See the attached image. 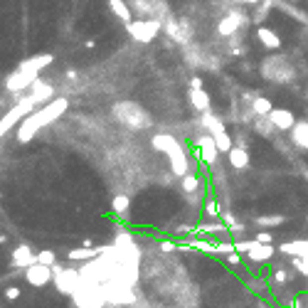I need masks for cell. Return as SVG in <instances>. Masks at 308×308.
I'll list each match as a JSON object with an SVG mask.
<instances>
[{"mask_svg": "<svg viewBox=\"0 0 308 308\" xmlns=\"http://www.w3.org/2000/svg\"><path fill=\"white\" fill-rule=\"evenodd\" d=\"M67 109H69V101H67V99H62V96H55L50 104H45L42 109L32 111L25 121L20 123V128H17V141H20V143L32 141V138L37 136V131H42L45 126L55 123L62 114L67 111Z\"/></svg>", "mask_w": 308, "mask_h": 308, "instance_id": "obj_1", "label": "cell"}, {"mask_svg": "<svg viewBox=\"0 0 308 308\" xmlns=\"http://www.w3.org/2000/svg\"><path fill=\"white\" fill-rule=\"evenodd\" d=\"M111 114H114V119L119 123L128 126V128H136V131L148 128V126L153 123L151 116H148V111H146L143 106H138L136 101H119V104H114Z\"/></svg>", "mask_w": 308, "mask_h": 308, "instance_id": "obj_2", "label": "cell"}, {"mask_svg": "<svg viewBox=\"0 0 308 308\" xmlns=\"http://www.w3.org/2000/svg\"><path fill=\"white\" fill-rule=\"evenodd\" d=\"M72 304L77 308H104L109 304V299L101 284H89L81 279V286L72 294Z\"/></svg>", "mask_w": 308, "mask_h": 308, "instance_id": "obj_3", "label": "cell"}, {"mask_svg": "<svg viewBox=\"0 0 308 308\" xmlns=\"http://www.w3.org/2000/svg\"><path fill=\"white\" fill-rule=\"evenodd\" d=\"M200 121L205 126V131L217 141V146H220L222 153H230V151L234 148V143H232V138H230V133H227V128H225V121H222L220 116H215L212 111H205Z\"/></svg>", "mask_w": 308, "mask_h": 308, "instance_id": "obj_4", "label": "cell"}, {"mask_svg": "<svg viewBox=\"0 0 308 308\" xmlns=\"http://www.w3.org/2000/svg\"><path fill=\"white\" fill-rule=\"evenodd\" d=\"M160 30H163V22L160 20H155V17H143V20H133V22H128L126 25V32L136 40V42H153L158 35H160Z\"/></svg>", "mask_w": 308, "mask_h": 308, "instance_id": "obj_5", "label": "cell"}, {"mask_svg": "<svg viewBox=\"0 0 308 308\" xmlns=\"http://www.w3.org/2000/svg\"><path fill=\"white\" fill-rule=\"evenodd\" d=\"M35 106H37V104L30 99V94H27V96H20V99L15 101V106H12V109L2 116V121H0V133L5 136L12 126L22 123L27 116H30V114H32V111H35Z\"/></svg>", "mask_w": 308, "mask_h": 308, "instance_id": "obj_6", "label": "cell"}, {"mask_svg": "<svg viewBox=\"0 0 308 308\" xmlns=\"http://www.w3.org/2000/svg\"><path fill=\"white\" fill-rule=\"evenodd\" d=\"M104 291H106L109 304H114V306H131V304H136V299H138L133 286H128V284H123V281H116V279L106 281V284H104Z\"/></svg>", "mask_w": 308, "mask_h": 308, "instance_id": "obj_7", "label": "cell"}, {"mask_svg": "<svg viewBox=\"0 0 308 308\" xmlns=\"http://www.w3.org/2000/svg\"><path fill=\"white\" fill-rule=\"evenodd\" d=\"M52 271H55V281H52V284L57 286L60 294L72 296V294L81 286V271H79V269H64L60 264H55Z\"/></svg>", "mask_w": 308, "mask_h": 308, "instance_id": "obj_8", "label": "cell"}, {"mask_svg": "<svg viewBox=\"0 0 308 308\" xmlns=\"http://www.w3.org/2000/svg\"><path fill=\"white\" fill-rule=\"evenodd\" d=\"M40 79V74H32V72H25V69H15L5 77V89L10 94H15V101L22 96V91H30V86Z\"/></svg>", "mask_w": 308, "mask_h": 308, "instance_id": "obj_9", "label": "cell"}, {"mask_svg": "<svg viewBox=\"0 0 308 308\" xmlns=\"http://www.w3.org/2000/svg\"><path fill=\"white\" fill-rule=\"evenodd\" d=\"M25 279H27L30 286H45V284L55 281V271H52V266L37 261V264H32L30 269H25Z\"/></svg>", "mask_w": 308, "mask_h": 308, "instance_id": "obj_10", "label": "cell"}, {"mask_svg": "<svg viewBox=\"0 0 308 308\" xmlns=\"http://www.w3.org/2000/svg\"><path fill=\"white\" fill-rule=\"evenodd\" d=\"M242 25H249V17L246 15H242V12H227L222 20H220V25H217V32L222 35V37H232Z\"/></svg>", "mask_w": 308, "mask_h": 308, "instance_id": "obj_11", "label": "cell"}, {"mask_svg": "<svg viewBox=\"0 0 308 308\" xmlns=\"http://www.w3.org/2000/svg\"><path fill=\"white\" fill-rule=\"evenodd\" d=\"M32 264H37V254L32 251L30 244H20L12 249V254H10V266L12 269H30Z\"/></svg>", "mask_w": 308, "mask_h": 308, "instance_id": "obj_12", "label": "cell"}, {"mask_svg": "<svg viewBox=\"0 0 308 308\" xmlns=\"http://www.w3.org/2000/svg\"><path fill=\"white\" fill-rule=\"evenodd\" d=\"M168 160H170L173 175H178V178H185V175H187V155H185V148L180 143H175V146L168 151Z\"/></svg>", "mask_w": 308, "mask_h": 308, "instance_id": "obj_13", "label": "cell"}, {"mask_svg": "<svg viewBox=\"0 0 308 308\" xmlns=\"http://www.w3.org/2000/svg\"><path fill=\"white\" fill-rule=\"evenodd\" d=\"M30 99L35 101V104H50L52 99H55V86L52 84H47V81H42V79H37L32 86H30Z\"/></svg>", "mask_w": 308, "mask_h": 308, "instance_id": "obj_14", "label": "cell"}, {"mask_svg": "<svg viewBox=\"0 0 308 308\" xmlns=\"http://www.w3.org/2000/svg\"><path fill=\"white\" fill-rule=\"evenodd\" d=\"M197 146H200V158H202L207 165H215L217 153H222V151H220V146H217V141L207 133V136H202V138L197 141Z\"/></svg>", "mask_w": 308, "mask_h": 308, "instance_id": "obj_15", "label": "cell"}, {"mask_svg": "<svg viewBox=\"0 0 308 308\" xmlns=\"http://www.w3.org/2000/svg\"><path fill=\"white\" fill-rule=\"evenodd\" d=\"M269 119L276 126V131H291V128L296 126V116H294L289 109H274V111L269 114Z\"/></svg>", "mask_w": 308, "mask_h": 308, "instance_id": "obj_16", "label": "cell"}, {"mask_svg": "<svg viewBox=\"0 0 308 308\" xmlns=\"http://www.w3.org/2000/svg\"><path fill=\"white\" fill-rule=\"evenodd\" d=\"M55 62V57L52 55H35V57H30V60H22L20 62V67L17 69H25V72H32V74H40L45 67H50Z\"/></svg>", "mask_w": 308, "mask_h": 308, "instance_id": "obj_17", "label": "cell"}, {"mask_svg": "<svg viewBox=\"0 0 308 308\" xmlns=\"http://www.w3.org/2000/svg\"><path fill=\"white\" fill-rule=\"evenodd\" d=\"M227 160H230V165L232 168H237V170H244V168H249V151H246L244 146H234L230 153H227Z\"/></svg>", "mask_w": 308, "mask_h": 308, "instance_id": "obj_18", "label": "cell"}, {"mask_svg": "<svg viewBox=\"0 0 308 308\" xmlns=\"http://www.w3.org/2000/svg\"><path fill=\"white\" fill-rule=\"evenodd\" d=\"M99 254H104V246H81V249H72L67 254V259L69 261H91Z\"/></svg>", "mask_w": 308, "mask_h": 308, "instance_id": "obj_19", "label": "cell"}, {"mask_svg": "<svg viewBox=\"0 0 308 308\" xmlns=\"http://www.w3.org/2000/svg\"><path fill=\"white\" fill-rule=\"evenodd\" d=\"M256 40H259V42H261L266 50H279V47H281V37H279L274 30L264 27V25L256 30Z\"/></svg>", "mask_w": 308, "mask_h": 308, "instance_id": "obj_20", "label": "cell"}, {"mask_svg": "<svg viewBox=\"0 0 308 308\" xmlns=\"http://www.w3.org/2000/svg\"><path fill=\"white\" fill-rule=\"evenodd\" d=\"M187 99H190V104H192L197 111H202V114L210 111V104H212V101H210V94H207L205 89H190V91H187Z\"/></svg>", "mask_w": 308, "mask_h": 308, "instance_id": "obj_21", "label": "cell"}, {"mask_svg": "<svg viewBox=\"0 0 308 308\" xmlns=\"http://www.w3.org/2000/svg\"><path fill=\"white\" fill-rule=\"evenodd\" d=\"M165 30L170 32V37L175 40V42H190V27H185V22H178V20H170L168 25H165Z\"/></svg>", "mask_w": 308, "mask_h": 308, "instance_id": "obj_22", "label": "cell"}, {"mask_svg": "<svg viewBox=\"0 0 308 308\" xmlns=\"http://www.w3.org/2000/svg\"><path fill=\"white\" fill-rule=\"evenodd\" d=\"M109 7H111V12L121 20L123 25L133 22V12H131V7H128L126 0H109Z\"/></svg>", "mask_w": 308, "mask_h": 308, "instance_id": "obj_23", "label": "cell"}, {"mask_svg": "<svg viewBox=\"0 0 308 308\" xmlns=\"http://www.w3.org/2000/svg\"><path fill=\"white\" fill-rule=\"evenodd\" d=\"M291 141H294L299 148H306L308 151V121L296 123V126L291 128Z\"/></svg>", "mask_w": 308, "mask_h": 308, "instance_id": "obj_24", "label": "cell"}, {"mask_svg": "<svg viewBox=\"0 0 308 308\" xmlns=\"http://www.w3.org/2000/svg\"><path fill=\"white\" fill-rule=\"evenodd\" d=\"M284 254L289 256H308V239H301V242H284L279 246Z\"/></svg>", "mask_w": 308, "mask_h": 308, "instance_id": "obj_25", "label": "cell"}, {"mask_svg": "<svg viewBox=\"0 0 308 308\" xmlns=\"http://www.w3.org/2000/svg\"><path fill=\"white\" fill-rule=\"evenodd\" d=\"M271 111H274L271 99H266V96H254L251 99V114L254 116H269Z\"/></svg>", "mask_w": 308, "mask_h": 308, "instance_id": "obj_26", "label": "cell"}, {"mask_svg": "<svg viewBox=\"0 0 308 308\" xmlns=\"http://www.w3.org/2000/svg\"><path fill=\"white\" fill-rule=\"evenodd\" d=\"M175 143H180L178 138H173V136H165V133H158V136H153L151 138V146L155 148V151H163V153H168Z\"/></svg>", "mask_w": 308, "mask_h": 308, "instance_id": "obj_27", "label": "cell"}, {"mask_svg": "<svg viewBox=\"0 0 308 308\" xmlns=\"http://www.w3.org/2000/svg\"><path fill=\"white\" fill-rule=\"evenodd\" d=\"M274 256V246L271 244H256L249 251V259L251 261H269Z\"/></svg>", "mask_w": 308, "mask_h": 308, "instance_id": "obj_28", "label": "cell"}, {"mask_svg": "<svg viewBox=\"0 0 308 308\" xmlns=\"http://www.w3.org/2000/svg\"><path fill=\"white\" fill-rule=\"evenodd\" d=\"M254 131H256V133H261L264 138H271V133L276 131V126L271 123L269 116H256V119H254Z\"/></svg>", "mask_w": 308, "mask_h": 308, "instance_id": "obj_29", "label": "cell"}, {"mask_svg": "<svg viewBox=\"0 0 308 308\" xmlns=\"http://www.w3.org/2000/svg\"><path fill=\"white\" fill-rule=\"evenodd\" d=\"M286 222V217L284 215H264V217H256V225H261V227H279V225H284Z\"/></svg>", "mask_w": 308, "mask_h": 308, "instance_id": "obj_30", "label": "cell"}, {"mask_svg": "<svg viewBox=\"0 0 308 308\" xmlns=\"http://www.w3.org/2000/svg\"><path fill=\"white\" fill-rule=\"evenodd\" d=\"M180 183H183V190L187 192V195H195V192L200 190V178L192 175V173H187L185 178H180Z\"/></svg>", "mask_w": 308, "mask_h": 308, "instance_id": "obj_31", "label": "cell"}, {"mask_svg": "<svg viewBox=\"0 0 308 308\" xmlns=\"http://www.w3.org/2000/svg\"><path fill=\"white\" fill-rule=\"evenodd\" d=\"M128 205H131V197H128V195H116V197L111 200V207H114L116 215H123V212L128 210Z\"/></svg>", "mask_w": 308, "mask_h": 308, "instance_id": "obj_32", "label": "cell"}, {"mask_svg": "<svg viewBox=\"0 0 308 308\" xmlns=\"http://www.w3.org/2000/svg\"><path fill=\"white\" fill-rule=\"evenodd\" d=\"M37 261H40V264H47V266H55V251H52V249L40 251V254H37Z\"/></svg>", "mask_w": 308, "mask_h": 308, "instance_id": "obj_33", "label": "cell"}, {"mask_svg": "<svg viewBox=\"0 0 308 308\" xmlns=\"http://www.w3.org/2000/svg\"><path fill=\"white\" fill-rule=\"evenodd\" d=\"M294 266L304 274V276H308V256L304 259V256H294Z\"/></svg>", "mask_w": 308, "mask_h": 308, "instance_id": "obj_34", "label": "cell"}, {"mask_svg": "<svg viewBox=\"0 0 308 308\" xmlns=\"http://www.w3.org/2000/svg\"><path fill=\"white\" fill-rule=\"evenodd\" d=\"M205 212H207L210 217H220V215H222V212H220V205H217L215 200H210V202L205 205Z\"/></svg>", "mask_w": 308, "mask_h": 308, "instance_id": "obj_35", "label": "cell"}, {"mask_svg": "<svg viewBox=\"0 0 308 308\" xmlns=\"http://www.w3.org/2000/svg\"><path fill=\"white\" fill-rule=\"evenodd\" d=\"M225 230H227L225 225H205L200 232H202V234H212V232H225Z\"/></svg>", "mask_w": 308, "mask_h": 308, "instance_id": "obj_36", "label": "cell"}, {"mask_svg": "<svg viewBox=\"0 0 308 308\" xmlns=\"http://www.w3.org/2000/svg\"><path fill=\"white\" fill-rule=\"evenodd\" d=\"M5 299H7V301H17V299H20V289H17V286L5 289Z\"/></svg>", "mask_w": 308, "mask_h": 308, "instance_id": "obj_37", "label": "cell"}, {"mask_svg": "<svg viewBox=\"0 0 308 308\" xmlns=\"http://www.w3.org/2000/svg\"><path fill=\"white\" fill-rule=\"evenodd\" d=\"M269 7H271V0H264V2L259 5V12H256V17H254V20L259 22V20H261V17H264V15L269 12Z\"/></svg>", "mask_w": 308, "mask_h": 308, "instance_id": "obj_38", "label": "cell"}, {"mask_svg": "<svg viewBox=\"0 0 308 308\" xmlns=\"http://www.w3.org/2000/svg\"><path fill=\"white\" fill-rule=\"evenodd\" d=\"M254 239H256L259 244H271V239H274V237H271L269 232H259V234H256Z\"/></svg>", "mask_w": 308, "mask_h": 308, "instance_id": "obj_39", "label": "cell"}, {"mask_svg": "<svg viewBox=\"0 0 308 308\" xmlns=\"http://www.w3.org/2000/svg\"><path fill=\"white\" fill-rule=\"evenodd\" d=\"M289 279H291V276H289L284 269H279V271L274 274V281H279V284H284V281H289Z\"/></svg>", "mask_w": 308, "mask_h": 308, "instance_id": "obj_40", "label": "cell"}, {"mask_svg": "<svg viewBox=\"0 0 308 308\" xmlns=\"http://www.w3.org/2000/svg\"><path fill=\"white\" fill-rule=\"evenodd\" d=\"M227 261H230V264H239V261H242V254H239V251H230Z\"/></svg>", "mask_w": 308, "mask_h": 308, "instance_id": "obj_41", "label": "cell"}, {"mask_svg": "<svg viewBox=\"0 0 308 308\" xmlns=\"http://www.w3.org/2000/svg\"><path fill=\"white\" fill-rule=\"evenodd\" d=\"M160 249H163V251H175L178 244H175V242H160Z\"/></svg>", "mask_w": 308, "mask_h": 308, "instance_id": "obj_42", "label": "cell"}, {"mask_svg": "<svg viewBox=\"0 0 308 308\" xmlns=\"http://www.w3.org/2000/svg\"><path fill=\"white\" fill-rule=\"evenodd\" d=\"M190 89H202V79L200 77H192L190 79Z\"/></svg>", "mask_w": 308, "mask_h": 308, "instance_id": "obj_43", "label": "cell"}, {"mask_svg": "<svg viewBox=\"0 0 308 308\" xmlns=\"http://www.w3.org/2000/svg\"><path fill=\"white\" fill-rule=\"evenodd\" d=\"M237 2H246V5H259L261 0H237Z\"/></svg>", "mask_w": 308, "mask_h": 308, "instance_id": "obj_44", "label": "cell"}]
</instances>
